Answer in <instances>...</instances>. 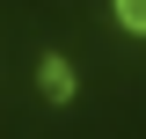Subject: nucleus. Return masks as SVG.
<instances>
[{
    "mask_svg": "<svg viewBox=\"0 0 146 139\" xmlns=\"http://www.w3.org/2000/svg\"><path fill=\"white\" fill-rule=\"evenodd\" d=\"M36 88H44L51 103H73V66L58 51H44V59H36Z\"/></svg>",
    "mask_w": 146,
    "mask_h": 139,
    "instance_id": "obj_1",
    "label": "nucleus"
},
{
    "mask_svg": "<svg viewBox=\"0 0 146 139\" xmlns=\"http://www.w3.org/2000/svg\"><path fill=\"white\" fill-rule=\"evenodd\" d=\"M117 7V22H124V37H146V0H110Z\"/></svg>",
    "mask_w": 146,
    "mask_h": 139,
    "instance_id": "obj_2",
    "label": "nucleus"
}]
</instances>
